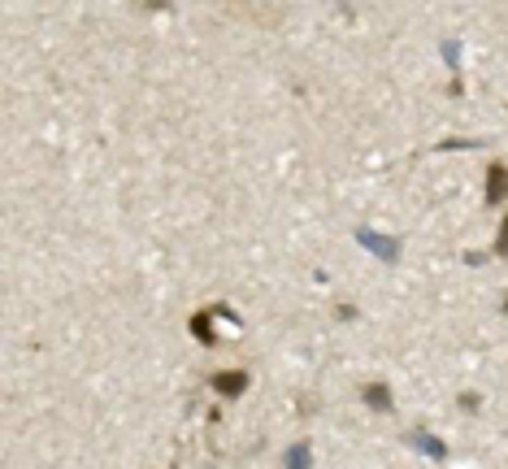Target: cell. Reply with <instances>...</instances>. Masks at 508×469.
<instances>
[{
  "instance_id": "obj_2",
  "label": "cell",
  "mask_w": 508,
  "mask_h": 469,
  "mask_svg": "<svg viewBox=\"0 0 508 469\" xmlns=\"http://www.w3.org/2000/svg\"><path fill=\"white\" fill-rule=\"evenodd\" d=\"M487 187H491V191H487L491 200H504V196H508V170H504V166H491V178H487Z\"/></svg>"
},
{
  "instance_id": "obj_6",
  "label": "cell",
  "mask_w": 508,
  "mask_h": 469,
  "mask_svg": "<svg viewBox=\"0 0 508 469\" xmlns=\"http://www.w3.org/2000/svg\"><path fill=\"white\" fill-rule=\"evenodd\" d=\"M365 395H369V404H382V408H387V404H391V400H387V387H369V391H365Z\"/></svg>"
},
{
  "instance_id": "obj_5",
  "label": "cell",
  "mask_w": 508,
  "mask_h": 469,
  "mask_svg": "<svg viewBox=\"0 0 508 469\" xmlns=\"http://www.w3.org/2000/svg\"><path fill=\"white\" fill-rule=\"evenodd\" d=\"M413 443H417L422 452H430V456H443V443H439V439H430V435H413Z\"/></svg>"
},
{
  "instance_id": "obj_1",
  "label": "cell",
  "mask_w": 508,
  "mask_h": 469,
  "mask_svg": "<svg viewBox=\"0 0 508 469\" xmlns=\"http://www.w3.org/2000/svg\"><path fill=\"white\" fill-rule=\"evenodd\" d=\"M248 387L244 374H213V391H226V395H239Z\"/></svg>"
},
{
  "instance_id": "obj_3",
  "label": "cell",
  "mask_w": 508,
  "mask_h": 469,
  "mask_svg": "<svg viewBox=\"0 0 508 469\" xmlns=\"http://www.w3.org/2000/svg\"><path fill=\"white\" fill-rule=\"evenodd\" d=\"M361 239H365V243H369V248H374V252H382V256H387V261H391V256H395V243H391V239H378V235H361Z\"/></svg>"
},
{
  "instance_id": "obj_4",
  "label": "cell",
  "mask_w": 508,
  "mask_h": 469,
  "mask_svg": "<svg viewBox=\"0 0 508 469\" xmlns=\"http://www.w3.org/2000/svg\"><path fill=\"white\" fill-rule=\"evenodd\" d=\"M304 460H309V443H296L287 452V469H304Z\"/></svg>"
},
{
  "instance_id": "obj_7",
  "label": "cell",
  "mask_w": 508,
  "mask_h": 469,
  "mask_svg": "<svg viewBox=\"0 0 508 469\" xmlns=\"http://www.w3.org/2000/svg\"><path fill=\"white\" fill-rule=\"evenodd\" d=\"M499 252H508V222H504V231H499V243H495Z\"/></svg>"
}]
</instances>
